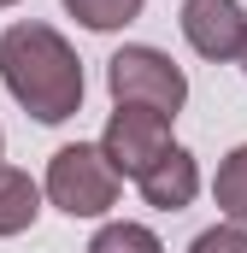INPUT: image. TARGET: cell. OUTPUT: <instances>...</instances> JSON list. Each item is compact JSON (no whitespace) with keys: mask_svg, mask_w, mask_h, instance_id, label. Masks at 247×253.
<instances>
[{"mask_svg":"<svg viewBox=\"0 0 247 253\" xmlns=\"http://www.w3.org/2000/svg\"><path fill=\"white\" fill-rule=\"evenodd\" d=\"M88 253H165V242L147 224H106V230H94Z\"/></svg>","mask_w":247,"mask_h":253,"instance_id":"30bf717a","label":"cell"},{"mask_svg":"<svg viewBox=\"0 0 247 253\" xmlns=\"http://www.w3.org/2000/svg\"><path fill=\"white\" fill-rule=\"evenodd\" d=\"M118 171L106 165V153L94 147V141H71V147H59L53 159H47V183H41V194L59 206L65 218H100L112 200H118Z\"/></svg>","mask_w":247,"mask_h":253,"instance_id":"3957f363","label":"cell"},{"mask_svg":"<svg viewBox=\"0 0 247 253\" xmlns=\"http://www.w3.org/2000/svg\"><path fill=\"white\" fill-rule=\"evenodd\" d=\"M0 159H6V135H0Z\"/></svg>","mask_w":247,"mask_h":253,"instance_id":"4fadbf2b","label":"cell"},{"mask_svg":"<svg viewBox=\"0 0 247 253\" xmlns=\"http://www.w3.org/2000/svg\"><path fill=\"white\" fill-rule=\"evenodd\" d=\"M236 65H242V71H247V42H242V53H236Z\"/></svg>","mask_w":247,"mask_h":253,"instance_id":"7c38bea8","label":"cell"},{"mask_svg":"<svg viewBox=\"0 0 247 253\" xmlns=\"http://www.w3.org/2000/svg\"><path fill=\"white\" fill-rule=\"evenodd\" d=\"M183 36H188V47L212 65L236 59L242 42H247L242 0H183Z\"/></svg>","mask_w":247,"mask_h":253,"instance_id":"5b68a950","label":"cell"},{"mask_svg":"<svg viewBox=\"0 0 247 253\" xmlns=\"http://www.w3.org/2000/svg\"><path fill=\"white\" fill-rule=\"evenodd\" d=\"M106 88H112L118 106H147V112H165V118H177L183 100H188L183 65L171 53H159V47H141V42L118 47L106 59Z\"/></svg>","mask_w":247,"mask_h":253,"instance_id":"7a4b0ae2","label":"cell"},{"mask_svg":"<svg viewBox=\"0 0 247 253\" xmlns=\"http://www.w3.org/2000/svg\"><path fill=\"white\" fill-rule=\"evenodd\" d=\"M188 253H247V230H242V224H212V230L194 236Z\"/></svg>","mask_w":247,"mask_h":253,"instance_id":"8fae6325","label":"cell"},{"mask_svg":"<svg viewBox=\"0 0 247 253\" xmlns=\"http://www.w3.org/2000/svg\"><path fill=\"white\" fill-rule=\"evenodd\" d=\"M147 0H65V12L82 24V30H124L129 18H141Z\"/></svg>","mask_w":247,"mask_h":253,"instance_id":"9c48e42d","label":"cell"},{"mask_svg":"<svg viewBox=\"0 0 247 253\" xmlns=\"http://www.w3.org/2000/svg\"><path fill=\"white\" fill-rule=\"evenodd\" d=\"M36 218H41V189H36V177L0 165V236H24Z\"/></svg>","mask_w":247,"mask_h":253,"instance_id":"52a82bcc","label":"cell"},{"mask_svg":"<svg viewBox=\"0 0 247 253\" xmlns=\"http://www.w3.org/2000/svg\"><path fill=\"white\" fill-rule=\"evenodd\" d=\"M0 83L36 124H65L82 106V59L53 24H12L0 36Z\"/></svg>","mask_w":247,"mask_h":253,"instance_id":"6da1fadb","label":"cell"},{"mask_svg":"<svg viewBox=\"0 0 247 253\" xmlns=\"http://www.w3.org/2000/svg\"><path fill=\"white\" fill-rule=\"evenodd\" d=\"M0 6H18V0H0Z\"/></svg>","mask_w":247,"mask_h":253,"instance_id":"5bb4252c","label":"cell"},{"mask_svg":"<svg viewBox=\"0 0 247 253\" xmlns=\"http://www.w3.org/2000/svg\"><path fill=\"white\" fill-rule=\"evenodd\" d=\"M212 194H218V212L247 230V141L224 153V165H218V177H212Z\"/></svg>","mask_w":247,"mask_h":253,"instance_id":"ba28073f","label":"cell"},{"mask_svg":"<svg viewBox=\"0 0 247 253\" xmlns=\"http://www.w3.org/2000/svg\"><path fill=\"white\" fill-rule=\"evenodd\" d=\"M135 189H141V200L153 206V212H183L188 200L200 194V165H194V153L188 147H165L141 177H135Z\"/></svg>","mask_w":247,"mask_h":253,"instance_id":"8992f818","label":"cell"},{"mask_svg":"<svg viewBox=\"0 0 247 253\" xmlns=\"http://www.w3.org/2000/svg\"><path fill=\"white\" fill-rule=\"evenodd\" d=\"M100 153H106V165L118 171V177H141L165 147H171V118L165 112H147V106H118L106 129H100V141H94Z\"/></svg>","mask_w":247,"mask_h":253,"instance_id":"277c9868","label":"cell"}]
</instances>
